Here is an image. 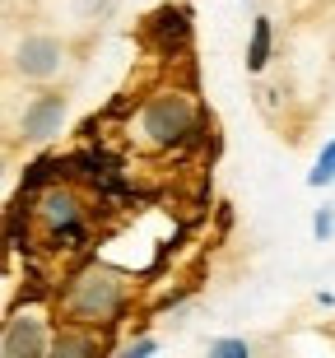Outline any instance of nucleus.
Returning a JSON list of instances; mask_svg holds the SVG:
<instances>
[{"instance_id": "obj_1", "label": "nucleus", "mask_w": 335, "mask_h": 358, "mask_svg": "<svg viewBox=\"0 0 335 358\" xmlns=\"http://www.w3.org/2000/svg\"><path fill=\"white\" fill-rule=\"evenodd\" d=\"M131 298L135 284L126 270L108 266V261H80L56 289V312H61L56 326H89V331L112 335L121 317L131 312Z\"/></svg>"}, {"instance_id": "obj_2", "label": "nucleus", "mask_w": 335, "mask_h": 358, "mask_svg": "<svg viewBox=\"0 0 335 358\" xmlns=\"http://www.w3.org/2000/svg\"><path fill=\"white\" fill-rule=\"evenodd\" d=\"M201 135H205L201 103L191 89H177V84L145 93V103L131 121V140H140L149 154H177V149L196 145Z\"/></svg>"}, {"instance_id": "obj_3", "label": "nucleus", "mask_w": 335, "mask_h": 358, "mask_svg": "<svg viewBox=\"0 0 335 358\" xmlns=\"http://www.w3.org/2000/svg\"><path fill=\"white\" fill-rule=\"evenodd\" d=\"M70 61V47L66 38H56V33H24V38L14 42V56H10V70L19 75L24 84H52Z\"/></svg>"}, {"instance_id": "obj_4", "label": "nucleus", "mask_w": 335, "mask_h": 358, "mask_svg": "<svg viewBox=\"0 0 335 358\" xmlns=\"http://www.w3.org/2000/svg\"><path fill=\"white\" fill-rule=\"evenodd\" d=\"M140 38H145V47L159 56V61H182V56H191L196 19H191L187 5H159L154 14H145Z\"/></svg>"}, {"instance_id": "obj_5", "label": "nucleus", "mask_w": 335, "mask_h": 358, "mask_svg": "<svg viewBox=\"0 0 335 358\" xmlns=\"http://www.w3.org/2000/svg\"><path fill=\"white\" fill-rule=\"evenodd\" d=\"M66 117H70V98L61 89H42L19 107L14 135H19L24 145H52L56 135H61V126H66Z\"/></svg>"}, {"instance_id": "obj_6", "label": "nucleus", "mask_w": 335, "mask_h": 358, "mask_svg": "<svg viewBox=\"0 0 335 358\" xmlns=\"http://www.w3.org/2000/svg\"><path fill=\"white\" fill-rule=\"evenodd\" d=\"M52 321H42L38 312H10L5 331H0V354L5 358H47L52 354Z\"/></svg>"}, {"instance_id": "obj_7", "label": "nucleus", "mask_w": 335, "mask_h": 358, "mask_svg": "<svg viewBox=\"0 0 335 358\" xmlns=\"http://www.w3.org/2000/svg\"><path fill=\"white\" fill-rule=\"evenodd\" d=\"M84 214H89V205H84V196L70 186V177H61V182H52L47 191H38V196H33V219H38L42 233L84 224Z\"/></svg>"}, {"instance_id": "obj_8", "label": "nucleus", "mask_w": 335, "mask_h": 358, "mask_svg": "<svg viewBox=\"0 0 335 358\" xmlns=\"http://www.w3.org/2000/svg\"><path fill=\"white\" fill-rule=\"evenodd\" d=\"M108 349V335L89 331V326H56L52 340V358H94Z\"/></svg>"}, {"instance_id": "obj_9", "label": "nucleus", "mask_w": 335, "mask_h": 358, "mask_svg": "<svg viewBox=\"0 0 335 358\" xmlns=\"http://www.w3.org/2000/svg\"><path fill=\"white\" fill-rule=\"evenodd\" d=\"M270 56H275V24L266 14L252 19V38H247V75H266Z\"/></svg>"}, {"instance_id": "obj_10", "label": "nucleus", "mask_w": 335, "mask_h": 358, "mask_svg": "<svg viewBox=\"0 0 335 358\" xmlns=\"http://www.w3.org/2000/svg\"><path fill=\"white\" fill-rule=\"evenodd\" d=\"M308 186H312V191L335 186V140L322 145V154H317V163H312V173H308Z\"/></svg>"}, {"instance_id": "obj_11", "label": "nucleus", "mask_w": 335, "mask_h": 358, "mask_svg": "<svg viewBox=\"0 0 335 358\" xmlns=\"http://www.w3.org/2000/svg\"><path fill=\"white\" fill-rule=\"evenodd\" d=\"M70 10L80 14L84 24H103V19L117 10V0H70Z\"/></svg>"}, {"instance_id": "obj_12", "label": "nucleus", "mask_w": 335, "mask_h": 358, "mask_svg": "<svg viewBox=\"0 0 335 358\" xmlns=\"http://www.w3.org/2000/svg\"><path fill=\"white\" fill-rule=\"evenodd\" d=\"M210 358H252V340H238V335L210 340Z\"/></svg>"}, {"instance_id": "obj_13", "label": "nucleus", "mask_w": 335, "mask_h": 358, "mask_svg": "<svg viewBox=\"0 0 335 358\" xmlns=\"http://www.w3.org/2000/svg\"><path fill=\"white\" fill-rule=\"evenodd\" d=\"M154 349H159V340H154V335H131V340H126L117 354H121V358H149Z\"/></svg>"}, {"instance_id": "obj_14", "label": "nucleus", "mask_w": 335, "mask_h": 358, "mask_svg": "<svg viewBox=\"0 0 335 358\" xmlns=\"http://www.w3.org/2000/svg\"><path fill=\"white\" fill-rule=\"evenodd\" d=\"M312 233H317V242L335 238V205H322V210L312 214Z\"/></svg>"}]
</instances>
